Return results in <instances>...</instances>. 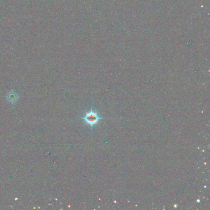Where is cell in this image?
<instances>
[{"label": "cell", "mask_w": 210, "mask_h": 210, "mask_svg": "<svg viewBox=\"0 0 210 210\" xmlns=\"http://www.w3.org/2000/svg\"><path fill=\"white\" fill-rule=\"evenodd\" d=\"M83 119L87 124L90 126V127H93L99 122L101 118L96 112L91 111L86 113L85 116L83 117Z\"/></svg>", "instance_id": "cell-1"}, {"label": "cell", "mask_w": 210, "mask_h": 210, "mask_svg": "<svg viewBox=\"0 0 210 210\" xmlns=\"http://www.w3.org/2000/svg\"><path fill=\"white\" fill-rule=\"evenodd\" d=\"M6 97L10 102L14 104L17 101V100H18L19 96L18 94H17L15 92L12 91L10 92L9 93L6 95Z\"/></svg>", "instance_id": "cell-2"}]
</instances>
